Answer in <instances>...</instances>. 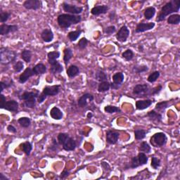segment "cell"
Masks as SVG:
<instances>
[{"mask_svg": "<svg viewBox=\"0 0 180 180\" xmlns=\"http://www.w3.org/2000/svg\"><path fill=\"white\" fill-rule=\"evenodd\" d=\"M180 9V0H171L162 7L156 19L157 22L163 21L166 17L170 16L173 13L178 12Z\"/></svg>", "mask_w": 180, "mask_h": 180, "instance_id": "cell-1", "label": "cell"}, {"mask_svg": "<svg viewBox=\"0 0 180 180\" xmlns=\"http://www.w3.org/2000/svg\"><path fill=\"white\" fill-rule=\"evenodd\" d=\"M82 20V16L79 15H72L68 14H63L59 15L57 18V23L61 28H70L71 25L78 24Z\"/></svg>", "mask_w": 180, "mask_h": 180, "instance_id": "cell-2", "label": "cell"}, {"mask_svg": "<svg viewBox=\"0 0 180 180\" xmlns=\"http://www.w3.org/2000/svg\"><path fill=\"white\" fill-rule=\"evenodd\" d=\"M57 139L59 144L62 145L63 148L66 151H74L77 147L76 141L67 133H59Z\"/></svg>", "mask_w": 180, "mask_h": 180, "instance_id": "cell-3", "label": "cell"}, {"mask_svg": "<svg viewBox=\"0 0 180 180\" xmlns=\"http://www.w3.org/2000/svg\"><path fill=\"white\" fill-rule=\"evenodd\" d=\"M17 57L16 51H13L7 47H1L0 49V62L3 65L14 62Z\"/></svg>", "mask_w": 180, "mask_h": 180, "instance_id": "cell-4", "label": "cell"}, {"mask_svg": "<svg viewBox=\"0 0 180 180\" xmlns=\"http://www.w3.org/2000/svg\"><path fill=\"white\" fill-rule=\"evenodd\" d=\"M39 92H25L20 96V99L24 101V106L29 109H33L36 105V99L39 96Z\"/></svg>", "mask_w": 180, "mask_h": 180, "instance_id": "cell-5", "label": "cell"}, {"mask_svg": "<svg viewBox=\"0 0 180 180\" xmlns=\"http://www.w3.org/2000/svg\"><path fill=\"white\" fill-rule=\"evenodd\" d=\"M61 85L57 84V85H53V86H47L43 89V91L41 93L37 98V101L39 104H42V103L45 101L47 96H54L57 95L59 92H60Z\"/></svg>", "mask_w": 180, "mask_h": 180, "instance_id": "cell-6", "label": "cell"}, {"mask_svg": "<svg viewBox=\"0 0 180 180\" xmlns=\"http://www.w3.org/2000/svg\"><path fill=\"white\" fill-rule=\"evenodd\" d=\"M168 137L163 132H158L154 134L150 139V143L154 147H161L166 144Z\"/></svg>", "mask_w": 180, "mask_h": 180, "instance_id": "cell-7", "label": "cell"}, {"mask_svg": "<svg viewBox=\"0 0 180 180\" xmlns=\"http://www.w3.org/2000/svg\"><path fill=\"white\" fill-rule=\"evenodd\" d=\"M151 89L146 84H137L133 89V94L137 96H146L151 95Z\"/></svg>", "mask_w": 180, "mask_h": 180, "instance_id": "cell-8", "label": "cell"}, {"mask_svg": "<svg viewBox=\"0 0 180 180\" xmlns=\"http://www.w3.org/2000/svg\"><path fill=\"white\" fill-rule=\"evenodd\" d=\"M112 78L114 82H112V83L110 84V88L114 89H118L122 85V82L124 81L125 76L124 74L122 73L119 72V73H115L114 75H113Z\"/></svg>", "mask_w": 180, "mask_h": 180, "instance_id": "cell-9", "label": "cell"}, {"mask_svg": "<svg viewBox=\"0 0 180 180\" xmlns=\"http://www.w3.org/2000/svg\"><path fill=\"white\" fill-rule=\"evenodd\" d=\"M63 9L67 13L72 15H78L83 11V8L81 6H78L76 5H72L70 4L63 2Z\"/></svg>", "mask_w": 180, "mask_h": 180, "instance_id": "cell-10", "label": "cell"}, {"mask_svg": "<svg viewBox=\"0 0 180 180\" xmlns=\"http://www.w3.org/2000/svg\"><path fill=\"white\" fill-rule=\"evenodd\" d=\"M130 36V30L125 25H123L118 30L116 34V39L121 42H125Z\"/></svg>", "mask_w": 180, "mask_h": 180, "instance_id": "cell-11", "label": "cell"}, {"mask_svg": "<svg viewBox=\"0 0 180 180\" xmlns=\"http://www.w3.org/2000/svg\"><path fill=\"white\" fill-rule=\"evenodd\" d=\"M19 30V26L16 25H6L2 24L0 25V35H7L9 33L16 32Z\"/></svg>", "mask_w": 180, "mask_h": 180, "instance_id": "cell-12", "label": "cell"}, {"mask_svg": "<svg viewBox=\"0 0 180 180\" xmlns=\"http://www.w3.org/2000/svg\"><path fill=\"white\" fill-rule=\"evenodd\" d=\"M24 6L28 10H38L42 7V2L40 0H26L24 2Z\"/></svg>", "mask_w": 180, "mask_h": 180, "instance_id": "cell-13", "label": "cell"}, {"mask_svg": "<svg viewBox=\"0 0 180 180\" xmlns=\"http://www.w3.org/2000/svg\"><path fill=\"white\" fill-rule=\"evenodd\" d=\"M155 23H140V24H137V27H136L135 32L137 33L144 32L148 30H152L153 28L155 27Z\"/></svg>", "mask_w": 180, "mask_h": 180, "instance_id": "cell-14", "label": "cell"}, {"mask_svg": "<svg viewBox=\"0 0 180 180\" xmlns=\"http://www.w3.org/2000/svg\"><path fill=\"white\" fill-rule=\"evenodd\" d=\"M120 134L112 130H109L106 132V142L109 144H115L119 139Z\"/></svg>", "mask_w": 180, "mask_h": 180, "instance_id": "cell-15", "label": "cell"}, {"mask_svg": "<svg viewBox=\"0 0 180 180\" xmlns=\"http://www.w3.org/2000/svg\"><path fill=\"white\" fill-rule=\"evenodd\" d=\"M35 73L33 72L32 68H27L24 71V73L20 74V75L19 76V81L20 83L24 84L25 82H26L28 79H30V78H31L33 75H34Z\"/></svg>", "mask_w": 180, "mask_h": 180, "instance_id": "cell-16", "label": "cell"}, {"mask_svg": "<svg viewBox=\"0 0 180 180\" xmlns=\"http://www.w3.org/2000/svg\"><path fill=\"white\" fill-rule=\"evenodd\" d=\"M93 100H94L93 95L89 93H86L79 97L78 101V104L80 108H84L87 106L89 101H92Z\"/></svg>", "mask_w": 180, "mask_h": 180, "instance_id": "cell-17", "label": "cell"}, {"mask_svg": "<svg viewBox=\"0 0 180 180\" xmlns=\"http://www.w3.org/2000/svg\"><path fill=\"white\" fill-rule=\"evenodd\" d=\"M109 9V8L107 5H99L93 7L91 10V13L94 16H99L101 14H106Z\"/></svg>", "mask_w": 180, "mask_h": 180, "instance_id": "cell-18", "label": "cell"}, {"mask_svg": "<svg viewBox=\"0 0 180 180\" xmlns=\"http://www.w3.org/2000/svg\"><path fill=\"white\" fill-rule=\"evenodd\" d=\"M41 38L46 43H49L54 40V33L51 29H45L41 32Z\"/></svg>", "mask_w": 180, "mask_h": 180, "instance_id": "cell-19", "label": "cell"}, {"mask_svg": "<svg viewBox=\"0 0 180 180\" xmlns=\"http://www.w3.org/2000/svg\"><path fill=\"white\" fill-rule=\"evenodd\" d=\"M19 103L16 101L10 100V101L6 102L4 106V109L9 110L10 112H17L18 110H19Z\"/></svg>", "mask_w": 180, "mask_h": 180, "instance_id": "cell-20", "label": "cell"}, {"mask_svg": "<svg viewBox=\"0 0 180 180\" xmlns=\"http://www.w3.org/2000/svg\"><path fill=\"white\" fill-rule=\"evenodd\" d=\"M153 104V101L151 99H146V100H139V101H136V108L137 110H144L148 109Z\"/></svg>", "mask_w": 180, "mask_h": 180, "instance_id": "cell-21", "label": "cell"}, {"mask_svg": "<svg viewBox=\"0 0 180 180\" xmlns=\"http://www.w3.org/2000/svg\"><path fill=\"white\" fill-rule=\"evenodd\" d=\"M63 71V67L58 61L50 64V72L54 75H58Z\"/></svg>", "mask_w": 180, "mask_h": 180, "instance_id": "cell-22", "label": "cell"}, {"mask_svg": "<svg viewBox=\"0 0 180 180\" xmlns=\"http://www.w3.org/2000/svg\"><path fill=\"white\" fill-rule=\"evenodd\" d=\"M50 116L53 119L59 120L62 119L63 114V112L60 110V109H58V108L56 106H54L50 110Z\"/></svg>", "mask_w": 180, "mask_h": 180, "instance_id": "cell-23", "label": "cell"}, {"mask_svg": "<svg viewBox=\"0 0 180 180\" xmlns=\"http://www.w3.org/2000/svg\"><path fill=\"white\" fill-rule=\"evenodd\" d=\"M147 116L153 121H156L158 122H161L162 119H163V115L154 110H150V111L148 112Z\"/></svg>", "mask_w": 180, "mask_h": 180, "instance_id": "cell-24", "label": "cell"}, {"mask_svg": "<svg viewBox=\"0 0 180 180\" xmlns=\"http://www.w3.org/2000/svg\"><path fill=\"white\" fill-rule=\"evenodd\" d=\"M33 72L35 75H43L47 71V67L43 63H38L35 66L32 68Z\"/></svg>", "mask_w": 180, "mask_h": 180, "instance_id": "cell-25", "label": "cell"}, {"mask_svg": "<svg viewBox=\"0 0 180 180\" xmlns=\"http://www.w3.org/2000/svg\"><path fill=\"white\" fill-rule=\"evenodd\" d=\"M79 69L77 66L71 65L67 68V75L69 78H74L79 75Z\"/></svg>", "mask_w": 180, "mask_h": 180, "instance_id": "cell-26", "label": "cell"}, {"mask_svg": "<svg viewBox=\"0 0 180 180\" xmlns=\"http://www.w3.org/2000/svg\"><path fill=\"white\" fill-rule=\"evenodd\" d=\"M60 56H61V53L58 51H50V52H49L47 54L49 63L51 64L54 62H55V61H57L58 58H59Z\"/></svg>", "mask_w": 180, "mask_h": 180, "instance_id": "cell-27", "label": "cell"}, {"mask_svg": "<svg viewBox=\"0 0 180 180\" xmlns=\"http://www.w3.org/2000/svg\"><path fill=\"white\" fill-rule=\"evenodd\" d=\"M156 12V9L154 8L153 6H150L146 8L144 11V16L145 19L146 20H151L153 19V17L155 16Z\"/></svg>", "mask_w": 180, "mask_h": 180, "instance_id": "cell-28", "label": "cell"}, {"mask_svg": "<svg viewBox=\"0 0 180 180\" xmlns=\"http://www.w3.org/2000/svg\"><path fill=\"white\" fill-rule=\"evenodd\" d=\"M20 146L21 148L22 151L25 153V155L30 156V154L32 150V143L29 142V141H25V142L21 144Z\"/></svg>", "mask_w": 180, "mask_h": 180, "instance_id": "cell-29", "label": "cell"}, {"mask_svg": "<svg viewBox=\"0 0 180 180\" xmlns=\"http://www.w3.org/2000/svg\"><path fill=\"white\" fill-rule=\"evenodd\" d=\"M63 53H64L63 61L64 62H65L66 65L67 66L69 63V61H70V60L72 58V57H73V53L71 48H66L63 51Z\"/></svg>", "mask_w": 180, "mask_h": 180, "instance_id": "cell-30", "label": "cell"}, {"mask_svg": "<svg viewBox=\"0 0 180 180\" xmlns=\"http://www.w3.org/2000/svg\"><path fill=\"white\" fill-rule=\"evenodd\" d=\"M180 23V15L172 14L168 18V24L170 25H178Z\"/></svg>", "mask_w": 180, "mask_h": 180, "instance_id": "cell-31", "label": "cell"}, {"mask_svg": "<svg viewBox=\"0 0 180 180\" xmlns=\"http://www.w3.org/2000/svg\"><path fill=\"white\" fill-rule=\"evenodd\" d=\"M21 58L24 60L25 62L26 63H30L31 61L32 58V52L30 50L28 49H24L21 52Z\"/></svg>", "mask_w": 180, "mask_h": 180, "instance_id": "cell-32", "label": "cell"}, {"mask_svg": "<svg viewBox=\"0 0 180 180\" xmlns=\"http://www.w3.org/2000/svg\"><path fill=\"white\" fill-rule=\"evenodd\" d=\"M18 122L21 127L28 128V127H30V124H31V120L28 117H22L18 120Z\"/></svg>", "mask_w": 180, "mask_h": 180, "instance_id": "cell-33", "label": "cell"}, {"mask_svg": "<svg viewBox=\"0 0 180 180\" xmlns=\"http://www.w3.org/2000/svg\"><path fill=\"white\" fill-rule=\"evenodd\" d=\"M110 88V83L109 81L100 82L98 86V91L99 92H105L109 91Z\"/></svg>", "mask_w": 180, "mask_h": 180, "instance_id": "cell-34", "label": "cell"}, {"mask_svg": "<svg viewBox=\"0 0 180 180\" xmlns=\"http://www.w3.org/2000/svg\"><path fill=\"white\" fill-rule=\"evenodd\" d=\"M138 163L139 164V166H142L144 165H146L148 162V157L146 156V154L144 153L140 152L138 154V156H137Z\"/></svg>", "mask_w": 180, "mask_h": 180, "instance_id": "cell-35", "label": "cell"}, {"mask_svg": "<svg viewBox=\"0 0 180 180\" xmlns=\"http://www.w3.org/2000/svg\"><path fill=\"white\" fill-rule=\"evenodd\" d=\"M81 33H82V30H80L71 31L68 33V37L71 42H75V41H76L77 40H78V38L80 36Z\"/></svg>", "mask_w": 180, "mask_h": 180, "instance_id": "cell-36", "label": "cell"}, {"mask_svg": "<svg viewBox=\"0 0 180 180\" xmlns=\"http://www.w3.org/2000/svg\"><path fill=\"white\" fill-rule=\"evenodd\" d=\"M139 151L140 152L144 153H149L151 151V148L147 142L143 141V142L141 143L139 147Z\"/></svg>", "mask_w": 180, "mask_h": 180, "instance_id": "cell-37", "label": "cell"}, {"mask_svg": "<svg viewBox=\"0 0 180 180\" xmlns=\"http://www.w3.org/2000/svg\"><path fill=\"white\" fill-rule=\"evenodd\" d=\"M95 78H96V80H98L100 82H104V81H108V75L104 73V71H97L96 73Z\"/></svg>", "mask_w": 180, "mask_h": 180, "instance_id": "cell-38", "label": "cell"}, {"mask_svg": "<svg viewBox=\"0 0 180 180\" xmlns=\"http://www.w3.org/2000/svg\"><path fill=\"white\" fill-rule=\"evenodd\" d=\"M168 106H169L168 101H161V102L158 103V104L156 105L155 109L156 110H158V111L162 112V111H164V110H165Z\"/></svg>", "mask_w": 180, "mask_h": 180, "instance_id": "cell-39", "label": "cell"}, {"mask_svg": "<svg viewBox=\"0 0 180 180\" xmlns=\"http://www.w3.org/2000/svg\"><path fill=\"white\" fill-rule=\"evenodd\" d=\"M132 70L134 72H135L137 73H141L148 71V68L147 66L145 65H136L134 66Z\"/></svg>", "mask_w": 180, "mask_h": 180, "instance_id": "cell-40", "label": "cell"}, {"mask_svg": "<svg viewBox=\"0 0 180 180\" xmlns=\"http://www.w3.org/2000/svg\"><path fill=\"white\" fill-rule=\"evenodd\" d=\"M146 132L144 130H135V137L136 139L141 140L146 137Z\"/></svg>", "mask_w": 180, "mask_h": 180, "instance_id": "cell-41", "label": "cell"}, {"mask_svg": "<svg viewBox=\"0 0 180 180\" xmlns=\"http://www.w3.org/2000/svg\"><path fill=\"white\" fill-rule=\"evenodd\" d=\"M104 110L106 113H108V114H115V113L121 112V110L119 109L118 107L114 106H106L104 108Z\"/></svg>", "mask_w": 180, "mask_h": 180, "instance_id": "cell-42", "label": "cell"}, {"mask_svg": "<svg viewBox=\"0 0 180 180\" xmlns=\"http://www.w3.org/2000/svg\"><path fill=\"white\" fill-rule=\"evenodd\" d=\"M160 77V72L159 71H155L152 73L151 74H150L148 77V79L147 80L148 82H151V83H153V82H155L158 78Z\"/></svg>", "mask_w": 180, "mask_h": 180, "instance_id": "cell-43", "label": "cell"}, {"mask_svg": "<svg viewBox=\"0 0 180 180\" xmlns=\"http://www.w3.org/2000/svg\"><path fill=\"white\" fill-rule=\"evenodd\" d=\"M13 68H14V70L15 71L16 73H20V72H21L23 70H24V62H22V61H17V62H16L14 64V66H13Z\"/></svg>", "mask_w": 180, "mask_h": 180, "instance_id": "cell-44", "label": "cell"}, {"mask_svg": "<svg viewBox=\"0 0 180 180\" xmlns=\"http://www.w3.org/2000/svg\"><path fill=\"white\" fill-rule=\"evenodd\" d=\"M122 58H124L126 61H130L134 57V53L131 49H127L122 54Z\"/></svg>", "mask_w": 180, "mask_h": 180, "instance_id": "cell-45", "label": "cell"}, {"mask_svg": "<svg viewBox=\"0 0 180 180\" xmlns=\"http://www.w3.org/2000/svg\"><path fill=\"white\" fill-rule=\"evenodd\" d=\"M13 84H14V82H13L12 79H9V80L7 82H3V81L0 82V87H1V89H0V91H1V93H2V92L4 91V89L11 87L13 85Z\"/></svg>", "mask_w": 180, "mask_h": 180, "instance_id": "cell-46", "label": "cell"}, {"mask_svg": "<svg viewBox=\"0 0 180 180\" xmlns=\"http://www.w3.org/2000/svg\"><path fill=\"white\" fill-rule=\"evenodd\" d=\"M10 16H11V13L10 12L1 11V14H0V21L2 23V24H4V23L8 20Z\"/></svg>", "mask_w": 180, "mask_h": 180, "instance_id": "cell-47", "label": "cell"}, {"mask_svg": "<svg viewBox=\"0 0 180 180\" xmlns=\"http://www.w3.org/2000/svg\"><path fill=\"white\" fill-rule=\"evenodd\" d=\"M161 161L160 159L156 158V157H152V158H151V165L153 169H157L159 167L161 166Z\"/></svg>", "mask_w": 180, "mask_h": 180, "instance_id": "cell-48", "label": "cell"}, {"mask_svg": "<svg viewBox=\"0 0 180 180\" xmlns=\"http://www.w3.org/2000/svg\"><path fill=\"white\" fill-rule=\"evenodd\" d=\"M89 41L87 40L85 37H82L81 40H79V41L78 43V47L80 49H84L87 47V45H88Z\"/></svg>", "mask_w": 180, "mask_h": 180, "instance_id": "cell-49", "label": "cell"}, {"mask_svg": "<svg viewBox=\"0 0 180 180\" xmlns=\"http://www.w3.org/2000/svg\"><path fill=\"white\" fill-rule=\"evenodd\" d=\"M115 31H116V28L114 25H110V26L107 27L106 28H105L104 30V32L106 33V35H112L113 33H114Z\"/></svg>", "mask_w": 180, "mask_h": 180, "instance_id": "cell-50", "label": "cell"}, {"mask_svg": "<svg viewBox=\"0 0 180 180\" xmlns=\"http://www.w3.org/2000/svg\"><path fill=\"white\" fill-rule=\"evenodd\" d=\"M131 168H137L138 167H139V164L138 163L137 156L133 157L132 158V162H131Z\"/></svg>", "mask_w": 180, "mask_h": 180, "instance_id": "cell-51", "label": "cell"}, {"mask_svg": "<svg viewBox=\"0 0 180 180\" xmlns=\"http://www.w3.org/2000/svg\"><path fill=\"white\" fill-rule=\"evenodd\" d=\"M162 89H163V87L162 85H158L156 87H154L152 89H151V95H156V94H158L160 93L161 92Z\"/></svg>", "mask_w": 180, "mask_h": 180, "instance_id": "cell-52", "label": "cell"}, {"mask_svg": "<svg viewBox=\"0 0 180 180\" xmlns=\"http://www.w3.org/2000/svg\"><path fill=\"white\" fill-rule=\"evenodd\" d=\"M58 144H58V141H56L55 139L54 138L53 141H52V144H51V150L54 151H57V149L58 148Z\"/></svg>", "mask_w": 180, "mask_h": 180, "instance_id": "cell-53", "label": "cell"}, {"mask_svg": "<svg viewBox=\"0 0 180 180\" xmlns=\"http://www.w3.org/2000/svg\"><path fill=\"white\" fill-rule=\"evenodd\" d=\"M0 98H1V104H0V108L1 109H4V106L5 104H6V97H5L3 94H1L0 96Z\"/></svg>", "mask_w": 180, "mask_h": 180, "instance_id": "cell-54", "label": "cell"}, {"mask_svg": "<svg viewBox=\"0 0 180 180\" xmlns=\"http://www.w3.org/2000/svg\"><path fill=\"white\" fill-rule=\"evenodd\" d=\"M7 130H8L9 132H11V133H16V128L14 126H13L11 125H10L8 126V127H7Z\"/></svg>", "mask_w": 180, "mask_h": 180, "instance_id": "cell-55", "label": "cell"}, {"mask_svg": "<svg viewBox=\"0 0 180 180\" xmlns=\"http://www.w3.org/2000/svg\"><path fill=\"white\" fill-rule=\"evenodd\" d=\"M69 174H70V172L68 171H66V170H64L63 172H61V175H60V178L61 179H64L66 178V177H68L69 175Z\"/></svg>", "mask_w": 180, "mask_h": 180, "instance_id": "cell-56", "label": "cell"}, {"mask_svg": "<svg viewBox=\"0 0 180 180\" xmlns=\"http://www.w3.org/2000/svg\"><path fill=\"white\" fill-rule=\"evenodd\" d=\"M9 179L8 177H6V176H4V174L2 173L0 174V180H9Z\"/></svg>", "mask_w": 180, "mask_h": 180, "instance_id": "cell-57", "label": "cell"}, {"mask_svg": "<svg viewBox=\"0 0 180 180\" xmlns=\"http://www.w3.org/2000/svg\"><path fill=\"white\" fill-rule=\"evenodd\" d=\"M92 116H93V115H92V113H89V114H87V118H91Z\"/></svg>", "mask_w": 180, "mask_h": 180, "instance_id": "cell-58", "label": "cell"}, {"mask_svg": "<svg viewBox=\"0 0 180 180\" xmlns=\"http://www.w3.org/2000/svg\"><path fill=\"white\" fill-rule=\"evenodd\" d=\"M139 51H143V46L142 45H140L139 47Z\"/></svg>", "mask_w": 180, "mask_h": 180, "instance_id": "cell-59", "label": "cell"}]
</instances>
